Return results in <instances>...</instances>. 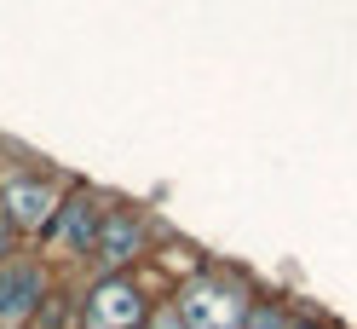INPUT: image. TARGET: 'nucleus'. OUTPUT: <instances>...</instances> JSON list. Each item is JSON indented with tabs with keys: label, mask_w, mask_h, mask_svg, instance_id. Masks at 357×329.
<instances>
[{
	"label": "nucleus",
	"mask_w": 357,
	"mask_h": 329,
	"mask_svg": "<svg viewBox=\"0 0 357 329\" xmlns=\"http://www.w3.org/2000/svg\"><path fill=\"white\" fill-rule=\"evenodd\" d=\"M150 318H155V300L132 272L93 277L81 289V329H144Z\"/></svg>",
	"instance_id": "20e7f679"
},
{
	"label": "nucleus",
	"mask_w": 357,
	"mask_h": 329,
	"mask_svg": "<svg viewBox=\"0 0 357 329\" xmlns=\"http://www.w3.org/2000/svg\"><path fill=\"white\" fill-rule=\"evenodd\" d=\"M173 312L185 318V329H248L254 300H248V289H242V283H231V277L196 272V277L178 283Z\"/></svg>",
	"instance_id": "7ed1b4c3"
},
{
	"label": "nucleus",
	"mask_w": 357,
	"mask_h": 329,
	"mask_svg": "<svg viewBox=\"0 0 357 329\" xmlns=\"http://www.w3.org/2000/svg\"><path fill=\"white\" fill-rule=\"evenodd\" d=\"M104 208H109V196L93 191L86 180H75L70 191H63L52 226L40 231L35 254L47 260L52 272H63V266H86V260H93V243H98V226H104Z\"/></svg>",
	"instance_id": "f257e3e1"
},
{
	"label": "nucleus",
	"mask_w": 357,
	"mask_h": 329,
	"mask_svg": "<svg viewBox=\"0 0 357 329\" xmlns=\"http://www.w3.org/2000/svg\"><path fill=\"white\" fill-rule=\"evenodd\" d=\"M70 185H75L70 173H47L35 162H17V168L0 173V214H6V226L17 231L24 249L40 243V231L52 226V214H58V203H63Z\"/></svg>",
	"instance_id": "f03ea898"
},
{
	"label": "nucleus",
	"mask_w": 357,
	"mask_h": 329,
	"mask_svg": "<svg viewBox=\"0 0 357 329\" xmlns=\"http://www.w3.org/2000/svg\"><path fill=\"white\" fill-rule=\"evenodd\" d=\"M144 329H185V318H178L173 306H155V318H150Z\"/></svg>",
	"instance_id": "1a4fd4ad"
},
{
	"label": "nucleus",
	"mask_w": 357,
	"mask_h": 329,
	"mask_svg": "<svg viewBox=\"0 0 357 329\" xmlns=\"http://www.w3.org/2000/svg\"><path fill=\"white\" fill-rule=\"evenodd\" d=\"M58 272L40 260L35 249H17L0 266V329H29V318L40 312V300L52 295Z\"/></svg>",
	"instance_id": "423d86ee"
},
{
	"label": "nucleus",
	"mask_w": 357,
	"mask_h": 329,
	"mask_svg": "<svg viewBox=\"0 0 357 329\" xmlns=\"http://www.w3.org/2000/svg\"><path fill=\"white\" fill-rule=\"evenodd\" d=\"M29 329H81V295L58 277V283H52V295L40 300V312L29 318Z\"/></svg>",
	"instance_id": "0eeeda50"
},
{
	"label": "nucleus",
	"mask_w": 357,
	"mask_h": 329,
	"mask_svg": "<svg viewBox=\"0 0 357 329\" xmlns=\"http://www.w3.org/2000/svg\"><path fill=\"white\" fill-rule=\"evenodd\" d=\"M17 249H24V243H17V231L6 226V214H0V266H6V260H12Z\"/></svg>",
	"instance_id": "6e6552de"
},
{
	"label": "nucleus",
	"mask_w": 357,
	"mask_h": 329,
	"mask_svg": "<svg viewBox=\"0 0 357 329\" xmlns=\"http://www.w3.org/2000/svg\"><path fill=\"white\" fill-rule=\"evenodd\" d=\"M150 260V219L127 203H109L104 208V226H98V243H93V277H121L132 266Z\"/></svg>",
	"instance_id": "39448f33"
}]
</instances>
